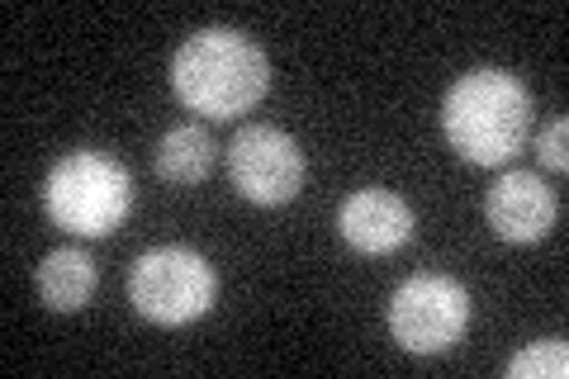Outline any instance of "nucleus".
Segmentation results:
<instances>
[{"label":"nucleus","mask_w":569,"mask_h":379,"mask_svg":"<svg viewBox=\"0 0 569 379\" xmlns=\"http://www.w3.org/2000/svg\"><path fill=\"white\" fill-rule=\"evenodd\" d=\"M129 299L157 328H186V322H200L213 309L219 270L190 247H152L133 261Z\"/></svg>","instance_id":"4"},{"label":"nucleus","mask_w":569,"mask_h":379,"mask_svg":"<svg viewBox=\"0 0 569 379\" xmlns=\"http://www.w3.org/2000/svg\"><path fill=\"white\" fill-rule=\"evenodd\" d=\"M569 375V347L565 337L531 341L508 360V379H565Z\"/></svg>","instance_id":"11"},{"label":"nucleus","mask_w":569,"mask_h":379,"mask_svg":"<svg viewBox=\"0 0 569 379\" xmlns=\"http://www.w3.org/2000/svg\"><path fill=\"white\" fill-rule=\"evenodd\" d=\"M43 209L71 238H110L133 213V176L110 152L77 148L48 171Z\"/></svg>","instance_id":"3"},{"label":"nucleus","mask_w":569,"mask_h":379,"mask_svg":"<svg viewBox=\"0 0 569 379\" xmlns=\"http://www.w3.org/2000/svg\"><path fill=\"white\" fill-rule=\"evenodd\" d=\"M485 219L493 228V238H503L512 247L541 242L560 219V200L537 171H508L498 176L485 195Z\"/></svg>","instance_id":"7"},{"label":"nucleus","mask_w":569,"mask_h":379,"mask_svg":"<svg viewBox=\"0 0 569 379\" xmlns=\"http://www.w3.org/2000/svg\"><path fill=\"white\" fill-rule=\"evenodd\" d=\"M96 285H100V270L81 247L48 251L39 266V299L52 313H81L86 303H91Z\"/></svg>","instance_id":"9"},{"label":"nucleus","mask_w":569,"mask_h":379,"mask_svg":"<svg viewBox=\"0 0 569 379\" xmlns=\"http://www.w3.org/2000/svg\"><path fill=\"white\" fill-rule=\"evenodd\" d=\"M569 119H556L550 129L537 138V157H541V167H550V171H565L569 167Z\"/></svg>","instance_id":"12"},{"label":"nucleus","mask_w":569,"mask_h":379,"mask_svg":"<svg viewBox=\"0 0 569 379\" xmlns=\"http://www.w3.org/2000/svg\"><path fill=\"white\" fill-rule=\"evenodd\" d=\"M441 133L470 167H503L531 133V96L522 77L503 67L466 71L441 100Z\"/></svg>","instance_id":"1"},{"label":"nucleus","mask_w":569,"mask_h":379,"mask_svg":"<svg viewBox=\"0 0 569 379\" xmlns=\"http://www.w3.org/2000/svg\"><path fill=\"white\" fill-rule=\"evenodd\" d=\"M337 232L351 251L361 257H389L413 238V209H408L395 190H356L337 209Z\"/></svg>","instance_id":"8"},{"label":"nucleus","mask_w":569,"mask_h":379,"mask_svg":"<svg viewBox=\"0 0 569 379\" xmlns=\"http://www.w3.org/2000/svg\"><path fill=\"white\" fill-rule=\"evenodd\" d=\"M228 176H233V190L247 205L276 209L290 205L299 186H305V152L284 129L247 123L233 138V148H228Z\"/></svg>","instance_id":"6"},{"label":"nucleus","mask_w":569,"mask_h":379,"mask_svg":"<svg viewBox=\"0 0 569 379\" xmlns=\"http://www.w3.org/2000/svg\"><path fill=\"white\" fill-rule=\"evenodd\" d=\"M213 148L209 129L200 123H181V129H171L162 142H157V176L171 180V186H200V180L213 171Z\"/></svg>","instance_id":"10"},{"label":"nucleus","mask_w":569,"mask_h":379,"mask_svg":"<svg viewBox=\"0 0 569 379\" xmlns=\"http://www.w3.org/2000/svg\"><path fill=\"white\" fill-rule=\"evenodd\" d=\"M470 328V290L451 276H413L389 299V332L403 351L441 356Z\"/></svg>","instance_id":"5"},{"label":"nucleus","mask_w":569,"mask_h":379,"mask_svg":"<svg viewBox=\"0 0 569 379\" xmlns=\"http://www.w3.org/2000/svg\"><path fill=\"white\" fill-rule=\"evenodd\" d=\"M266 86H271V62L242 29H200L171 58L176 100L204 119L247 114L261 104Z\"/></svg>","instance_id":"2"}]
</instances>
